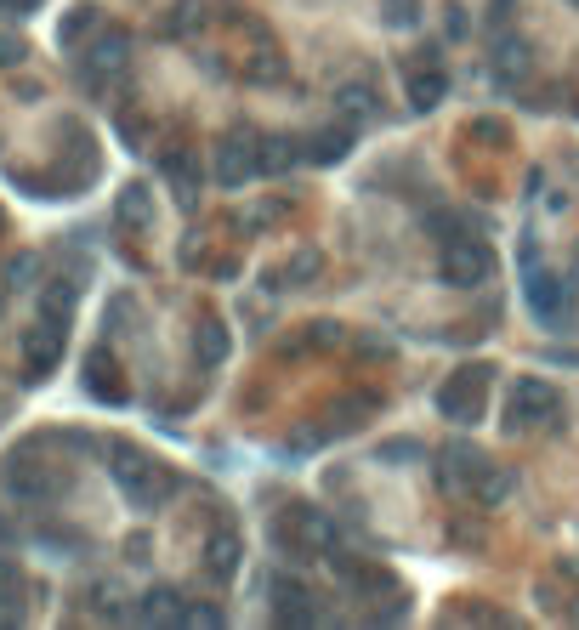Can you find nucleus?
I'll list each match as a JSON object with an SVG mask.
<instances>
[{"mask_svg": "<svg viewBox=\"0 0 579 630\" xmlns=\"http://www.w3.org/2000/svg\"><path fill=\"white\" fill-rule=\"evenodd\" d=\"M6 489L18 494V500H57V494L69 489V472H57V466H46V460H12L6 466Z\"/></svg>", "mask_w": 579, "mask_h": 630, "instance_id": "obj_8", "label": "nucleus"}, {"mask_svg": "<svg viewBox=\"0 0 579 630\" xmlns=\"http://www.w3.org/2000/svg\"><path fill=\"white\" fill-rule=\"evenodd\" d=\"M494 273V256L483 239H449L438 256V279L443 284H455V290H477V284Z\"/></svg>", "mask_w": 579, "mask_h": 630, "instance_id": "obj_6", "label": "nucleus"}, {"mask_svg": "<svg viewBox=\"0 0 579 630\" xmlns=\"http://www.w3.org/2000/svg\"><path fill=\"white\" fill-rule=\"evenodd\" d=\"M193 352H199V369H222L233 352V335L222 318H199V330H193Z\"/></svg>", "mask_w": 579, "mask_h": 630, "instance_id": "obj_17", "label": "nucleus"}, {"mask_svg": "<svg viewBox=\"0 0 579 630\" xmlns=\"http://www.w3.org/2000/svg\"><path fill=\"white\" fill-rule=\"evenodd\" d=\"M415 6H421V0H386V29H415V18H421V12H415Z\"/></svg>", "mask_w": 579, "mask_h": 630, "instance_id": "obj_28", "label": "nucleus"}, {"mask_svg": "<svg viewBox=\"0 0 579 630\" xmlns=\"http://www.w3.org/2000/svg\"><path fill=\"white\" fill-rule=\"evenodd\" d=\"M6 279H12V290H29L23 279H35V256H18V262L6 267Z\"/></svg>", "mask_w": 579, "mask_h": 630, "instance_id": "obj_30", "label": "nucleus"}, {"mask_svg": "<svg viewBox=\"0 0 579 630\" xmlns=\"http://www.w3.org/2000/svg\"><path fill=\"white\" fill-rule=\"evenodd\" d=\"M415 455H421V443H386V449H381V460H415Z\"/></svg>", "mask_w": 579, "mask_h": 630, "instance_id": "obj_31", "label": "nucleus"}, {"mask_svg": "<svg viewBox=\"0 0 579 630\" xmlns=\"http://www.w3.org/2000/svg\"><path fill=\"white\" fill-rule=\"evenodd\" d=\"M103 29V12L97 6H69V18L57 23V46H80L86 35H97Z\"/></svg>", "mask_w": 579, "mask_h": 630, "instance_id": "obj_22", "label": "nucleus"}, {"mask_svg": "<svg viewBox=\"0 0 579 630\" xmlns=\"http://www.w3.org/2000/svg\"><path fill=\"white\" fill-rule=\"evenodd\" d=\"M449 97V74L438 63H409V80H404V103L415 114H432V108Z\"/></svg>", "mask_w": 579, "mask_h": 630, "instance_id": "obj_12", "label": "nucleus"}, {"mask_svg": "<svg viewBox=\"0 0 579 630\" xmlns=\"http://www.w3.org/2000/svg\"><path fill=\"white\" fill-rule=\"evenodd\" d=\"M188 625H222V608H188Z\"/></svg>", "mask_w": 579, "mask_h": 630, "instance_id": "obj_33", "label": "nucleus"}, {"mask_svg": "<svg viewBox=\"0 0 579 630\" xmlns=\"http://www.w3.org/2000/svg\"><path fill=\"white\" fill-rule=\"evenodd\" d=\"M352 148V125H324L313 137L301 142V159H313V165H341Z\"/></svg>", "mask_w": 579, "mask_h": 630, "instance_id": "obj_19", "label": "nucleus"}, {"mask_svg": "<svg viewBox=\"0 0 579 630\" xmlns=\"http://www.w3.org/2000/svg\"><path fill=\"white\" fill-rule=\"evenodd\" d=\"M0 12H12V18H29V12H40V0H0Z\"/></svg>", "mask_w": 579, "mask_h": 630, "instance_id": "obj_32", "label": "nucleus"}, {"mask_svg": "<svg viewBox=\"0 0 579 630\" xmlns=\"http://www.w3.org/2000/svg\"><path fill=\"white\" fill-rule=\"evenodd\" d=\"M273 596H279V608H273V619H279V625H318L313 591H301L296 579H273Z\"/></svg>", "mask_w": 579, "mask_h": 630, "instance_id": "obj_16", "label": "nucleus"}, {"mask_svg": "<svg viewBox=\"0 0 579 630\" xmlns=\"http://www.w3.org/2000/svg\"><path fill=\"white\" fill-rule=\"evenodd\" d=\"M125 52H131V35H125V29H103V35H97V46L86 52L91 86H103L108 74H120L125 69Z\"/></svg>", "mask_w": 579, "mask_h": 630, "instance_id": "obj_14", "label": "nucleus"}, {"mask_svg": "<svg viewBox=\"0 0 579 630\" xmlns=\"http://www.w3.org/2000/svg\"><path fill=\"white\" fill-rule=\"evenodd\" d=\"M528 313L540 318L545 330L568 324V284H562L551 267H534V262H528Z\"/></svg>", "mask_w": 579, "mask_h": 630, "instance_id": "obj_9", "label": "nucleus"}, {"mask_svg": "<svg viewBox=\"0 0 579 630\" xmlns=\"http://www.w3.org/2000/svg\"><path fill=\"white\" fill-rule=\"evenodd\" d=\"M267 540H273V551H279L284 562H313L318 551H330V545H335V534H330V517H324L318 506L290 500L284 511H273Z\"/></svg>", "mask_w": 579, "mask_h": 630, "instance_id": "obj_1", "label": "nucleus"}, {"mask_svg": "<svg viewBox=\"0 0 579 630\" xmlns=\"http://www.w3.org/2000/svg\"><path fill=\"white\" fill-rule=\"evenodd\" d=\"M0 233H6V216H0Z\"/></svg>", "mask_w": 579, "mask_h": 630, "instance_id": "obj_37", "label": "nucleus"}, {"mask_svg": "<svg viewBox=\"0 0 579 630\" xmlns=\"http://www.w3.org/2000/svg\"><path fill=\"white\" fill-rule=\"evenodd\" d=\"M489 74H494V91H517V86H523V74H528V40L500 29V46H494Z\"/></svg>", "mask_w": 579, "mask_h": 630, "instance_id": "obj_13", "label": "nucleus"}, {"mask_svg": "<svg viewBox=\"0 0 579 630\" xmlns=\"http://www.w3.org/2000/svg\"><path fill=\"white\" fill-rule=\"evenodd\" d=\"M199 23H205V18H199V0H182V18H171L165 29H171V35H193Z\"/></svg>", "mask_w": 579, "mask_h": 630, "instance_id": "obj_29", "label": "nucleus"}, {"mask_svg": "<svg viewBox=\"0 0 579 630\" xmlns=\"http://www.w3.org/2000/svg\"><path fill=\"white\" fill-rule=\"evenodd\" d=\"M574 6H579V0H574Z\"/></svg>", "mask_w": 579, "mask_h": 630, "instance_id": "obj_38", "label": "nucleus"}, {"mask_svg": "<svg viewBox=\"0 0 579 630\" xmlns=\"http://www.w3.org/2000/svg\"><path fill=\"white\" fill-rule=\"evenodd\" d=\"M233 568H239V534L228 528V534H216V540L205 545V574H211V579H228Z\"/></svg>", "mask_w": 579, "mask_h": 630, "instance_id": "obj_24", "label": "nucleus"}, {"mask_svg": "<svg viewBox=\"0 0 579 630\" xmlns=\"http://www.w3.org/2000/svg\"><path fill=\"white\" fill-rule=\"evenodd\" d=\"M114 216H120L125 228L148 233V228H154V193L142 188V182H131V188L120 193V205H114Z\"/></svg>", "mask_w": 579, "mask_h": 630, "instance_id": "obj_21", "label": "nucleus"}, {"mask_svg": "<svg viewBox=\"0 0 579 630\" xmlns=\"http://www.w3.org/2000/svg\"><path fill=\"white\" fill-rule=\"evenodd\" d=\"M23 364H29V381L52 375L63 364V324L57 318H40L35 330H23Z\"/></svg>", "mask_w": 579, "mask_h": 630, "instance_id": "obj_11", "label": "nucleus"}, {"mask_svg": "<svg viewBox=\"0 0 579 630\" xmlns=\"http://www.w3.org/2000/svg\"><path fill=\"white\" fill-rule=\"evenodd\" d=\"M483 466H489V455H483L477 443H449V449H443V483H449V489L472 494V483L483 477Z\"/></svg>", "mask_w": 579, "mask_h": 630, "instance_id": "obj_15", "label": "nucleus"}, {"mask_svg": "<svg viewBox=\"0 0 579 630\" xmlns=\"http://www.w3.org/2000/svg\"><path fill=\"white\" fill-rule=\"evenodd\" d=\"M40 313L57 318V324H69L74 313V279H52L46 290H40Z\"/></svg>", "mask_w": 579, "mask_h": 630, "instance_id": "obj_25", "label": "nucleus"}, {"mask_svg": "<svg viewBox=\"0 0 579 630\" xmlns=\"http://www.w3.org/2000/svg\"><path fill=\"white\" fill-rule=\"evenodd\" d=\"M443 29H449V35H466V18H460V6H449V18H443Z\"/></svg>", "mask_w": 579, "mask_h": 630, "instance_id": "obj_36", "label": "nucleus"}, {"mask_svg": "<svg viewBox=\"0 0 579 630\" xmlns=\"http://www.w3.org/2000/svg\"><path fill=\"white\" fill-rule=\"evenodd\" d=\"M511 489H517V477H511L506 466H494V460H489V466H483V477L472 483V500H477V506H500Z\"/></svg>", "mask_w": 579, "mask_h": 630, "instance_id": "obj_23", "label": "nucleus"}, {"mask_svg": "<svg viewBox=\"0 0 579 630\" xmlns=\"http://www.w3.org/2000/svg\"><path fill=\"white\" fill-rule=\"evenodd\" d=\"M114 483H120V494L137 511H159L165 500H171V489H176V477L165 472L159 460L137 455V449H114Z\"/></svg>", "mask_w": 579, "mask_h": 630, "instance_id": "obj_2", "label": "nucleus"}, {"mask_svg": "<svg viewBox=\"0 0 579 630\" xmlns=\"http://www.w3.org/2000/svg\"><path fill=\"white\" fill-rule=\"evenodd\" d=\"M0 63H23V40H6V35H0Z\"/></svg>", "mask_w": 579, "mask_h": 630, "instance_id": "obj_34", "label": "nucleus"}, {"mask_svg": "<svg viewBox=\"0 0 579 630\" xmlns=\"http://www.w3.org/2000/svg\"><path fill=\"white\" fill-rule=\"evenodd\" d=\"M330 562H335V574H341V585H347L358 602H392V596H398L392 568H381L375 557H347V551L330 545Z\"/></svg>", "mask_w": 579, "mask_h": 630, "instance_id": "obj_5", "label": "nucleus"}, {"mask_svg": "<svg viewBox=\"0 0 579 630\" xmlns=\"http://www.w3.org/2000/svg\"><path fill=\"white\" fill-rule=\"evenodd\" d=\"M545 415H562V392L545 375H523V381H511L506 392V409H500V426H506L511 438H523L534 432Z\"/></svg>", "mask_w": 579, "mask_h": 630, "instance_id": "obj_3", "label": "nucleus"}, {"mask_svg": "<svg viewBox=\"0 0 579 630\" xmlns=\"http://www.w3.org/2000/svg\"><path fill=\"white\" fill-rule=\"evenodd\" d=\"M296 142L290 137H262V171H290L296 165Z\"/></svg>", "mask_w": 579, "mask_h": 630, "instance_id": "obj_27", "label": "nucleus"}, {"mask_svg": "<svg viewBox=\"0 0 579 630\" xmlns=\"http://www.w3.org/2000/svg\"><path fill=\"white\" fill-rule=\"evenodd\" d=\"M131 619H142V625H188V608H182V596L171 585H154L142 596V608H131Z\"/></svg>", "mask_w": 579, "mask_h": 630, "instance_id": "obj_18", "label": "nucleus"}, {"mask_svg": "<svg viewBox=\"0 0 579 630\" xmlns=\"http://www.w3.org/2000/svg\"><path fill=\"white\" fill-rule=\"evenodd\" d=\"M489 381H494V369H489V364H460L455 375L438 386V415H443V420H455V426H472V420H483Z\"/></svg>", "mask_w": 579, "mask_h": 630, "instance_id": "obj_4", "label": "nucleus"}, {"mask_svg": "<svg viewBox=\"0 0 579 630\" xmlns=\"http://www.w3.org/2000/svg\"><path fill=\"white\" fill-rule=\"evenodd\" d=\"M262 171V137L256 131H228V137L216 142V182L222 188H245L250 176Z\"/></svg>", "mask_w": 579, "mask_h": 630, "instance_id": "obj_7", "label": "nucleus"}, {"mask_svg": "<svg viewBox=\"0 0 579 630\" xmlns=\"http://www.w3.org/2000/svg\"><path fill=\"white\" fill-rule=\"evenodd\" d=\"M80 369H86V392L97 403H108V409H125V403H131V386L120 381V364H114V352L108 347H91Z\"/></svg>", "mask_w": 579, "mask_h": 630, "instance_id": "obj_10", "label": "nucleus"}, {"mask_svg": "<svg viewBox=\"0 0 579 630\" xmlns=\"http://www.w3.org/2000/svg\"><path fill=\"white\" fill-rule=\"evenodd\" d=\"M489 23H494V29H506V23H511V0H494V12H489Z\"/></svg>", "mask_w": 579, "mask_h": 630, "instance_id": "obj_35", "label": "nucleus"}, {"mask_svg": "<svg viewBox=\"0 0 579 630\" xmlns=\"http://www.w3.org/2000/svg\"><path fill=\"white\" fill-rule=\"evenodd\" d=\"M23 596V579H18V562L0 557V625H12L18 613H12V602Z\"/></svg>", "mask_w": 579, "mask_h": 630, "instance_id": "obj_26", "label": "nucleus"}, {"mask_svg": "<svg viewBox=\"0 0 579 630\" xmlns=\"http://www.w3.org/2000/svg\"><path fill=\"white\" fill-rule=\"evenodd\" d=\"M318 267H324V256L307 245V250H296V256L279 267V273H267V290H301L307 279H318Z\"/></svg>", "mask_w": 579, "mask_h": 630, "instance_id": "obj_20", "label": "nucleus"}]
</instances>
